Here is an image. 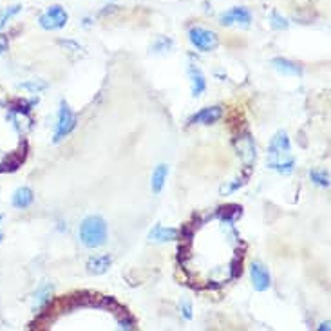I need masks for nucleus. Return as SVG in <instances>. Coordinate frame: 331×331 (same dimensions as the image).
Returning a JSON list of instances; mask_svg holds the SVG:
<instances>
[{
    "mask_svg": "<svg viewBox=\"0 0 331 331\" xmlns=\"http://www.w3.org/2000/svg\"><path fill=\"white\" fill-rule=\"evenodd\" d=\"M80 241L87 248H100L107 241V223L100 215H89L80 224Z\"/></svg>",
    "mask_w": 331,
    "mask_h": 331,
    "instance_id": "obj_1",
    "label": "nucleus"
},
{
    "mask_svg": "<svg viewBox=\"0 0 331 331\" xmlns=\"http://www.w3.org/2000/svg\"><path fill=\"white\" fill-rule=\"evenodd\" d=\"M74 127H76V116H74V112L71 111L67 103L62 102L60 103V111H58V123H56V129H54V136H53V142L54 143H60L65 136L71 134Z\"/></svg>",
    "mask_w": 331,
    "mask_h": 331,
    "instance_id": "obj_2",
    "label": "nucleus"
},
{
    "mask_svg": "<svg viewBox=\"0 0 331 331\" xmlns=\"http://www.w3.org/2000/svg\"><path fill=\"white\" fill-rule=\"evenodd\" d=\"M188 38L192 42L195 49H199L203 53H210L214 51L217 45H219V40H217V34L214 31H208L205 27H192L188 31Z\"/></svg>",
    "mask_w": 331,
    "mask_h": 331,
    "instance_id": "obj_3",
    "label": "nucleus"
},
{
    "mask_svg": "<svg viewBox=\"0 0 331 331\" xmlns=\"http://www.w3.org/2000/svg\"><path fill=\"white\" fill-rule=\"evenodd\" d=\"M67 20H69L67 11L63 9L62 5H51L44 15L38 18V24L42 25L45 31H56V29L65 27Z\"/></svg>",
    "mask_w": 331,
    "mask_h": 331,
    "instance_id": "obj_4",
    "label": "nucleus"
},
{
    "mask_svg": "<svg viewBox=\"0 0 331 331\" xmlns=\"http://www.w3.org/2000/svg\"><path fill=\"white\" fill-rule=\"evenodd\" d=\"M290 138L284 131H279L275 136L272 138L270 142V156H272V161H281L283 156H288L290 154Z\"/></svg>",
    "mask_w": 331,
    "mask_h": 331,
    "instance_id": "obj_5",
    "label": "nucleus"
},
{
    "mask_svg": "<svg viewBox=\"0 0 331 331\" xmlns=\"http://www.w3.org/2000/svg\"><path fill=\"white\" fill-rule=\"evenodd\" d=\"M250 273H252V284L257 292H266L272 286V277H270V272L266 266H263L261 263H252V268H250Z\"/></svg>",
    "mask_w": 331,
    "mask_h": 331,
    "instance_id": "obj_6",
    "label": "nucleus"
},
{
    "mask_svg": "<svg viewBox=\"0 0 331 331\" xmlns=\"http://www.w3.org/2000/svg\"><path fill=\"white\" fill-rule=\"evenodd\" d=\"M223 116V107L221 105H214V107H206L203 111L195 112L194 116L190 118V125H210L221 120Z\"/></svg>",
    "mask_w": 331,
    "mask_h": 331,
    "instance_id": "obj_7",
    "label": "nucleus"
},
{
    "mask_svg": "<svg viewBox=\"0 0 331 331\" xmlns=\"http://www.w3.org/2000/svg\"><path fill=\"white\" fill-rule=\"evenodd\" d=\"M221 24L223 25H232V24H243L248 25L252 22V13L246 7H232L230 11L221 15Z\"/></svg>",
    "mask_w": 331,
    "mask_h": 331,
    "instance_id": "obj_8",
    "label": "nucleus"
},
{
    "mask_svg": "<svg viewBox=\"0 0 331 331\" xmlns=\"http://www.w3.org/2000/svg\"><path fill=\"white\" fill-rule=\"evenodd\" d=\"M234 143H235V147H237V154H241V158H243L246 163L255 161V145H253V140L250 138V134L239 136Z\"/></svg>",
    "mask_w": 331,
    "mask_h": 331,
    "instance_id": "obj_9",
    "label": "nucleus"
},
{
    "mask_svg": "<svg viewBox=\"0 0 331 331\" xmlns=\"http://www.w3.org/2000/svg\"><path fill=\"white\" fill-rule=\"evenodd\" d=\"M188 76H190V83H192V96H201V94L205 93L206 89V80H205V74L201 73V69L192 63L188 67Z\"/></svg>",
    "mask_w": 331,
    "mask_h": 331,
    "instance_id": "obj_10",
    "label": "nucleus"
},
{
    "mask_svg": "<svg viewBox=\"0 0 331 331\" xmlns=\"http://www.w3.org/2000/svg\"><path fill=\"white\" fill-rule=\"evenodd\" d=\"M33 201H34L33 190H31L29 186H20L18 190H15L11 203H13L15 208L24 210V208H29V206L33 205Z\"/></svg>",
    "mask_w": 331,
    "mask_h": 331,
    "instance_id": "obj_11",
    "label": "nucleus"
},
{
    "mask_svg": "<svg viewBox=\"0 0 331 331\" xmlns=\"http://www.w3.org/2000/svg\"><path fill=\"white\" fill-rule=\"evenodd\" d=\"M241 215H243V206L234 205V203L219 206V208L215 210V217H219L223 223H228V224H232L235 219H239Z\"/></svg>",
    "mask_w": 331,
    "mask_h": 331,
    "instance_id": "obj_12",
    "label": "nucleus"
},
{
    "mask_svg": "<svg viewBox=\"0 0 331 331\" xmlns=\"http://www.w3.org/2000/svg\"><path fill=\"white\" fill-rule=\"evenodd\" d=\"M272 65L275 71H279L281 74H288V76H302V69L301 65H297L292 60L286 58H273Z\"/></svg>",
    "mask_w": 331,
    "mask_h": 331,
    "instance_id": "obj_13",
    "label": "nucleus"
},
{
    "mask_svg": "<svg viewBox=\"0 0 331 331\" xmlns=\"http://www.w3.org/2000/svg\"><path fill=\"white\" fill-rule=\"evenodd\" d=\"M112 259L111 255H96V257H91L87 263V272L93 273V275H102V273H105L109 270V266H111Z\"/></svg>",
    "mask_w": 331,
    "mask_h": 331,
    "instance_id": "obj_14",
    "label": "nucleus"
},
{
    "mask_svg": "<svg viewBox=\"0 0 331 331\" xmlns=\"http://www.w3.org/2000/svg\"><path fill=\"white\" fill-rule=\"evenodd\" d=\"M149 237H151V241H156V243H165V241H174V239L179 237V232L175 228H165L161 224H156L151 230Z\"/></svg>",
    "mask_w": 331,
    "mask_h": 331,
    "instance_id": "obj_15",
    "label": "nucleus"
},
{
    "mask_svg": "<svg viewBox=\"0 0 331 331\" xmlns=\"http://www.w3.org/2000/svg\"><path fill=\"white\" fill-rule=\"evenodd\" d=\"M166 175H168V166L166 165H158L156 170L152 172L151 186H152V192H154V194H160L161 190H163V185H165V181H166Z\"/></svg>",
    "mask_w": 331,
    "mask_h": 331,
    "instance_id": "obj_16",
    "label": "nucleus"
},
{
    "mask_svg": "<svg viewBox=\"0 0 331 331\" xmlns=\"http://www.w3.org/2000/svg\"><path fill=\"white\" fill-rule=\"evenodd\" d=\"M51 293H53V286L51 284H42L38 292L34 293V310L47 306L51 302Z\"/></svg>",
    "mask_w": 331,
    "mask_h": 331,
    "instance_id": "obj_17",
    "label": "nucleus"
},
{
    "mask_svg": "<svg viewBox=\"0 0 331 331\" xmlns=\"http://www.w3.org/2000/svg\"><path fill=\"white\" fill-rule=\"evenodd\" d=\"M268 166L272 168V170H277L279 174H292L293 168H295V160H292V158H288V160H281V161H268Z\"/></svg>",
    "mask_w": 331,
    "mask_h": 331,
    "instance_id": "obj_18",
    "label": "nucleus"
},
{
    "mask_svg": "<svg viewBox=\"0 0 331 331\" xmlns=\"http://www.w3.org/2000/svg\"><path fill=\"white\" fill-rule=\"evenodd\" d=\"M33 109V103L27 102V100H22V98H16L9 103V111L13 114H18V116H27Z\"/></svg>",
    "mask_w": 331,
    "mask_h": 331,
    "instance_id": "obj_19",
    "label": "nucleus"
},
{
    "mask_svg": "<svg viewBox=\"0 0 331 331\" xmlns=\"http://www.w3.org/2000/svg\"><path fill=\"white\" fill-rule=\"evenodd\" d=\"M25 160V151L20 152V154H15V156H9L7 160L0 165V172H15L20 165H22V161Z\"/></svg>",
    "mask_w": 331,
    "mask_h": 331,
    "instance_id": "obj_20",
    "label": "nucleus"
},
{
    "mask_svg": "<svg viewBox=\"0 0 331 331\" xmlns=\"http://www.w3.org/2000/svg\"><path fill=\"white\" fill-rule=\"evenodd\" d=\"M20 11H22V5H18V4L11 5V7H5V9L0 11V29H2V27H4V25L7 24L11 18H13V16L18 15Z\"/></svg>",
    "mask_w": 331,
    "mask_h": 331,
    "instance_id": "obj_21",
    "label": "nucleus"
},
{
    "mask_svg": "<svg viewBox=\"0 0 331 331\" xmlns=\"http://www.w3.org/2000/svg\"><path fill=\"white\" fill-rule=\"evenodd\" d=\"M310 177H312V181L315 183V185L319 186H330V174L324 170H312L310 172Z\"/></svg>",
    "mask_w": 331,
    "mask_h": 331,
    "instance_id": "obj_22",
    "label": "nucleus"
},
{
    "mask_svg": "<svg viewBox=\"0 0 331 331\" xmlns=\"http://www.w3.org/2000/svg\"><path fill=\"white\" fill-rule=\"evenodd\" d=\"M270 20H272V27H273V29L283 31V29H288V25H290V22H288V20L284 18L283 15H279L277 11H272V13H270Z\"/></svg>",
    "mask_w": 331,
    "mask_h": 331,
    "instance_id": "obj_23",
    "label": "nucleus"
},
{
    "mask_svg": "<svg viewBox=\"0 0 331 331\" xmlns=\"http://www.w3.org/2000/svg\"><path fill=\"white\" fill-rule=\"evenodd\" d=\"M20 89H25V91H31L33 94L40 93V91H45L47 89V83L40 82V80H33V82H24L18 85Z\"/></svg>",
    "mask_w": 331,
    "mask_h": 331,
    "instance_id": "obj_24",
    "label": "nucleus"
},
{
    "mask_svg": "<svg viewBox=\"0 0 331 331\" xmlns=\"http://www.w3.org/2000/svg\"><path fill=\"white\" fill-rule=\"evenodd\" d=\"M118 324H120V328L122 330H134V319H132L131 315H127V313H122L120 315V319H118Z\"/></svg>",
    "mask_w": 331,
    "mask_h": 331,
    "instance_id": "obj_25",
    "label": "nucleus"
},
{
    "mask_svg": "<svg viewBox=\"0 0 331 331\" xmlns=\"http://www.w3.org/2000/svg\"><path fill=\"white\" fill-rule=\"evenodd\" d=\"M241 275H243V259L235 257L232 261V279H237Z\"/></svg>",
    "mask_w": 331,
    "mask_h": 331,
    "instance_id": "obj_26",
    "label": "nucleus"
},
{
    "mask_svg": "<svg viewBox=\"0 0 331 331\" xmlns=\"http://www.w3.org/2000/svg\"><path fill=\"white\" fill-rule=\"evenodd\" d=\"M172 40H168V38H160L156 42V44H154V51H156V53H163V51H166V49H172Z\"/></svg>",
    "mask_w": 331,
    "mask_h": 331,
    "instance_id": "obj_27",
    "label": "nucleus"
},
{
    "mask_svg": "<svg viewBox=\"0 0 331 331\" xmlns=\"http://www.w3.org/2000/svg\"><path fill=\"white\" fill-rule=\"evenodd\" d=\"M188 257H190V246H188V243H181L179 250H177V261H179V263H185V261H186Z\"/></svg>",
    "mask_w": 331,
    "mask_h": 331,
    "instance_id": "obj_28",
    "label": "nucleus"
},
{
    "mask_svg": "<svg viewBox=\"0 0 331 331\" xmlns=\"http://www.w3.org/2000/svg\"><path fill=\"white\" fill-rule=\"evenodd\" d=\"M244 179H246V177H244ZM244 179H237L235 183H232L230 186H223V188H221V194H232V192H235V190L241 188V186L246 183Z\"/></svg>",
    "mask_w": 331,
    "mask_h": 331,
    "instance_id": "obj_29",
    "label": "nucleus"
},
{
    "mask_svg": "<svg viewBox=\"0 0 331 331\" xmlns=\"http://www.w3.org/2000/svg\"><path fill=\"white\" fill-rule=\"evenodd\" d=\"M181 313H183V317H185L186 321H190V319H192V304H190L188 301L181 302Z\"/></svg>",
    "mask_w": 331,
    "mask_h": 331,
    "instance_id": "obj_30",
    "label": "nucleus"
},
{
    "mask_svg": "<svg viewBox=\"0 0 331 331\" xmlns=\"http://www.w3.org/2000/svg\"><path fill=\"white\" fill-rule=\"evenodd\" d=\"M7 45H9V42H7V36H5V34H0V54H5V51H7Z\"/></svg>",
    "mask_w": 331,
    "mask_h": 331,
    "instance_id": "obj_31",
    "label": "nucleus"
},
{
    "mask_svg": "<svg viewBox=\"0 0 331 331\" xmlns=\"http://www.w3.org/2000/svg\"><path fill=\"white\" fill-rule=\"evenodd\" d=\"M319 330H321V331L326 330V331H328V330H330V322H322L321 326H319Z\"/></svg>",
    "mask_w": 331,
    "mask_h": 331,
    "instance_id": "obj_32",
    "label": "nucleus"
},
{
    "mask_svg": "<svg viewBox=\"0 0 331 331\" xmlns=\"http://www.w3.org/2000/svg\"><path fill=\"white\" fill-rule=\"evenodd\" d=\"M208 288H219V284H217V281H212V283L208 284Z\"/></svg>",
    "mask_w": 331,
    "mask_h": 331,
    "instance_id": "obj_33",
    "label": "nucleus"
},
{
    "mask_svg": "<svg viewBox=\"0 0 331 331\" xmlns=\"http://www.w3.org/2000/svg\"><path fill=\"white\" fill-rule=\"evenodd\" d=\"M2 239H4V235H2V232H0V243H2Z\"/></svg>",
    "mask_w": 331,
    "mask_h": 331,
    "instance_id": "obj_34",
    "label": "nucleus"
},
{
    "mask_svg": "<svg viewBox=\"0 0 331 331\" xmlns=\"http://www.w3.org/2000/svg\"><path fill=\"white\" fill-rule=\"evenodd\" d=\"M0 221H2V214H0Z\"/></svg>",
    "mask_w": 331,
    "mask_h": 331,
    "instance_id": "obj_35",
    "label": "nucleus"
}]
</instances>
